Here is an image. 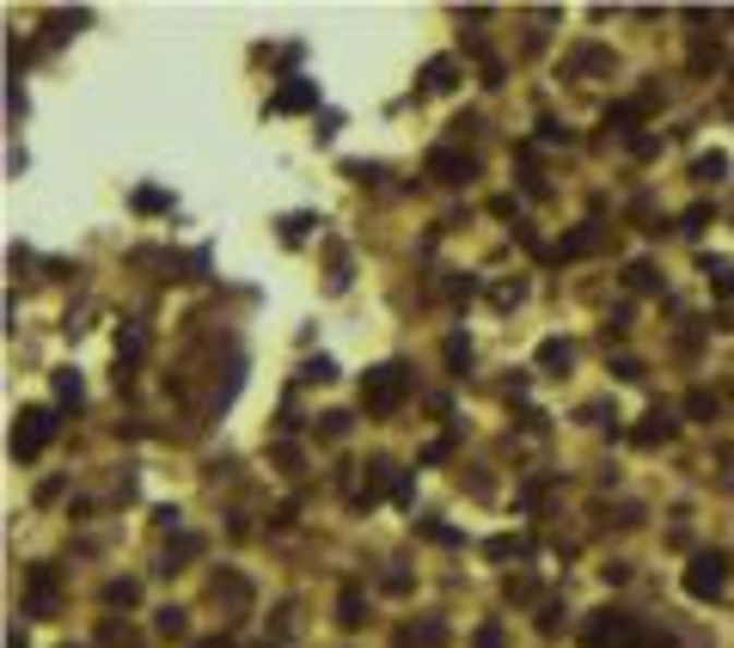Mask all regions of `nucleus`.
<instances>
[{
    "label": "nucleus",
    "mask_w": 734,
    "mask_h": 648,
    "mask_svg": "<svg viewBox=\"0 0 734 648\" xmlns=\"http://www.w3.org/2000/svg\"><path fill=\"white\" fill-rule=\"evenodd\" d=\"M581 648H667V636L642 631L637 617H625V612H612V605H600V612H588Z\"/></svg>",
    "instance_id": "nucleus-1"
},
{
    "label": "nucleus",
    "mask_w": 734,
    "mask_h": 648,
    "mask_svg": "<svg viewBox=\"0 0 734 648\" xmlns=\"http://www.w3.org/2000/svg\"><path fill=\"white\" fill-rule=\"evenodd\" d=\"M410 398V368L405 361H380V368L361 373V410L368 417H398Z\"/></svg>",
    "instance_id": "nucleus-2"
},
{
    "label": "nucleus",
    "mask_w": 734,
    "mask_h": 648,
    "mask_svg": "<svg viewBox=\"0 0 734 648\" xmlns=\"http://www.w3.org/2000/svg\"><path fill=\"white\" fill-rule=\"evenodd\" d=\"M49 441H56V410H49V404H25L13 417V459L32 465Z\"/></svg>",
    "instance_id": "nucleus-3"
},
{
    "label": "nucleus",
    "mask_w": 734,
    "mask_h": 648,
    "mask_svg": "<svg viewBox=\"0 0 734 648\" xmlns=\"http://www.w3.org/2000/svg\"><path fill=\"white\" fill-rule=\"evenodd\" d=\"M62 612V575L49 563H32L25 569V600H19V617H56Z\"/></svg>",
    "instance_id": "nucleus-4"
},
{
    "label": "nucleus",
    "mask_w": 734,
    "mask_h": 648,
    "mask_svg": "<svg viewBox=\"0 0 734 648\" xmlns=\"http://www.w3.org/2000/svg\"><path fill=\"white\" fill-rule=\"evenodd\" d=\"M722 587H729V551H691V563H686L691 600H717Z\"/></svg>",
    "instance_id": "nucleus-5"
},
{
    "label": "nucleus",
    "mask_w": 734,
    "mask_h": 648,
    "mask_svg": "<svg viewBox=\"0 0 734 648\" xmlns=\"http://www.w3.org/2000/svg\"><path fill=\"white\" fill-rule=\"evenodd\" d=\"M422 171H429L435 184H471V178H478V159H471L466 147H454V141H441V147H429Z\"/></svg>",
    "instance_id": "nucleus-6"
},
{
    "label": "nucleus",
    "mask_w": 734,
    "mask_h": 648,
    "mask_svg": "<svg viewBox=\"0 0 734 648\" xmlns=\"http://www.w3.org/2000/svg\"><path fill=\"white\" fill-rule=\"evenodd\" d=\"M269 110H276V117H300V110H318V80L288 74L276 93H269Z\"/></svg>",
    "instance_id": "nucleus-7"
},
{
    "label": "nucleus",
    "mask_w": 734,
    "mask_h": 648,
    "mask_svg": "<svg viewBox=\"0 0 734 648\" xmlns=\"http://www.w3.org/2000/svg\"><path fill=\"white\" fill-rule=\"evenodd\" d=\"M361 471H368V478H361V495H356V508H368V502H380V495H398V478H405V471H398V465H392V459H368V465H361Z\"/></svg>",
    "instance_id": "nucleus-8"
},
{
    "label": "nucleus",
    "mask_w": 734,
    "mask_h": 648,
    "mask_svg": "<svg viewBox=\"0 0 734 648\" xmlns=\"http://www.w3.org/2000/svg\"><path fill=\"white\" fill-rule=\"evenodd\" d=\"M673 434H679V417H673L667 404H655V410H649V417L630 429V441H637V447H667Z\"/></svg>",
    "instance_id": "nucleus-9"
},
{
    "label": "nucleus",
    "mask_w": 734,
    "mask_h": 648,
    "mask_svg": "<svg viewBox=\"0 0 734 648\" xmlns=\"http://www.w3.org/2000/svg\"><path fill=\"white\" fill-rule=\"evenodd\" d=\"M398 648H447V624L441 617H417V624H405Z\"/></svg>",
    "instance_id": "nucleus-10"
},
{
    "label": "nucleus",
    "mask_w": 734,
    "mask_h": 648,
    "mask_svg": "<svg viewBox=\"0 0 734 648\" xmlns=\"http://www.w3.org/2000/svg\"><path fill=\"white\" fill-rule=\"evenodd\" d=\"M600 245H606V227H600V220H588V227H576V232H569V239L557 245V257H594Z\"/></svg>",
    "instance_id": "nucleus-11"
},
{
    "label": "nucleus",
    "mask_w": 734,
    "mask_h": 648,
    "mask_svg": "<svg viewBox=\"0 0 734 648\" xmlns=\"http://www.w3.org/2000/svg\"><path fill=\"white\" fill-rule=\"evenodd\" d=\"M49 380H56V404H62V410H80V404H86V380H80L74 368H56Z\"/></svg>",
    "instance_id": "nucleus-12"
},
{
    "label": "nucleus",
    "mask_w": 734,
    "mask_h": 648,
    "mask_svg": "<svg viewBox=\"0 0 734 648\" xmlns=\"http://www.w3.org/2000/svg\"><path fill=\"white\" fill-rule=\"evenodd\" d=\"M454 80H459V62L454 56H435V62L422 68V93H447Z\"/></svg>",
    "instance_id": "nucleus-13"
},
{
    "label": "nucleus",
    "mask_w": 734,
    "mask_h": 648,
    "mask_svg": "<svg viewBox=\"0 0 734 648\" xmlns=\"http://www.w3.org/2000/svg\"><path fill=\"white\" fill-rule=\"evenodd\" d=\"M337 624H344V631H361V624H368V600H361V587H344V600H337Z\"/></svg>",
    "instance_id": "nucleus-14"
},
{
    "label": "nucleus",
    "mask_w": 734,
    "mask_h": 648,
    "mask_svg": "<svg viewBox=\"0 0 734 648\" xmlns=\"http://www.w3.org/2000/svg\"><path fill=\"white\" fill-rule=\"evenodd\" d=\"M569 68H576V74H612V49L588 44V49H576V56H569Z\"/></svg>",
    "instance_id": "nucleus-15"
},
{
    "label": "nucleus",
    "mask_w": 734,
    "mask_h": 648,
    "mask_svg": "<svg viewBox=\"0 0 734 648\" xmlns=\"http://www.w3.org/2000/svg\"><path fill=\"white\" fill-rule=\"evenodd\" d=\"M569 361H576V349H569L563 337L539 343V368H545V373H569Z\"/></svg>",
    "instance_id": "nucleus-16"
},
{
    "label": "nucleus",
    "mask_w": 734,
    "mask_h": 648,
    "mask_svg": "<svg viewBox=\"0 0 734 648\" xmlns=\"http://www.w3.org/2000/svg\"><path fill=\"white\" fill-rule=\"evenodd\" d=\"M642 110H649V98H630V105H612V110H606V129H618V135H630V129L642 123Z\"/></svg>",
    "instance_id": "nucleus-17"
},
{
    "label": "nucleus",
    "mask_w": 734,
    "mask_h": 648,
    "mask_svg": "<svg viewBox=\"0 0 734 648\" xmlns=\"http://www.w3.org/2000/svg\"><path fill=\"white\" fill-rule=\"evenodd\" d=\"M190 556H203V539H190V532H178V539L166 544V563H159V575H172L178 563H190Z\"/></svg>",
    "instance_id": "nucleus-18"
},
{
    "label": "nucleus",
    "mask_w": 734,
    "mask_h": 648,
    "mask_svg": "<svg viewBox=\"0 0 734 648\" xmlns=\"http://www.w3.org/2000/svg\"><path fill=\"white\" fill-rule=\"evenodd\" d=\"M135 600H141V581H135V575H117V581H105V605H110V612H117V605L129 612Z\"/></svg>",
    "instance_id": "nucleus-19"
},
{
    "label": "nucleus",
    "mask_w": 734,
    "mask_h": 648,
    "mask_svg": "<svg viewBox=\"0 0 734 648\" xmlns=\"http://www.w3.org/2000/svg\"><path fill=\"white\" fill-rule=\"evenodd\" d=\"M80 25H86V13H80V7H74V13H49V19H44L49 44H68V37H74Z\"/></svg>",
    "instance_id": "nucleus-20"
},
{
    "label": "nucleus",
    "mask_w": 734,
    "mask_h": 648,
    "mask_svg": "<svg viewBox=\"0 0 734 648\" xmlns=\"http://www.w3.org/2000/svg\"><path fill=\"white\" fill-rule=\"evenodd\" d=\"M691 178H703V184H722V178H729V154H698V159H691Z\"/></svg>",
    "instance_id": "nucleus-21"
},
{
    "label": "nucleus",
    "mask_w": 734,
    "mask_h": 648,
    "mask_svg": "<svg viewBox=\"0 0 734 648\" xmlns=\"http://www.w3.org/2000/svg\"><path fill=\"white\" fill-rule=\"evenodd\" d=\"M520 300H527V281H496V288H490V307H502V312H515Z\"/></svg>",
    "instance_id": "nucleus-22"
},
{
    "label": "nucleus",
    "mask_w": 734,
    "mask_h": 648,
    "mask_svg": "<svg viewBox=\"0 0 734 648\" xmlns=\"http://www.w3.org/2000/svg\"><path fill=\"white\" fill-rule=\"evenodd\" d=\"M141 349H147V331H141V324H123V331H117V361H135Z\"/></svg>",
    "instance_id": "nucleus-23"
},
{
    "label": "nucleus",
    "mask_w": 734,
    "mask_h": 648,
    "mask_svg": "<svg viewBox=\"0 0 734 648\" xmlns=\"http://www.w3.org/2000/svg\"><path fill=\"white\" fill-rule=\"evenodd\" d=\"M625 281H630L637 293H661V269H655V263H630Z\"/></svg>",
    "instance_id": "nucleus-24"
},
{
    "label": "nucleus",
    "mask_w": 734,
    "mask_h": 648,
    "mask_svg": "<svg viewBox=\"0 0 734 648\" xmlns=\"http://www.w3.org/2000/svg\"><path fill=\"white\" fill-rule=\"evenodd\" d=\"M135 643V631H129V624H117V617H105V624H98V648H129Z\"/></svg>",
    "instance_id": "nucleus-25"
},
{
    "label": "nucleus",
    "mask_w": 734,
    "mask_h": 648,
    "mask_svg": "<svg viewBox=\"0 0 734 648\" xmlns=\"http://www.w3.org/2000/svg\"><path fill=\"white\" fill-rule=\"evenodd\" d=\"M154 631H159V636H184V631H190V617L178 612V605H166V612H154Z\"/></svg>",
    "instance_id": "nucleus-26"
},
{
    "label": "nucleus",
    "mask_w": 734,
    "mask_h": 648,
    "mask_svg": "<svg viewBox=\"0 0 734 648\" xmlns=\"http://www.w3.org/2000/svg\"><path fill=\"white\" fill-rule=\"evenodd\" d=\"M563 617H569V612H563V600H545V605H539V636H557Z\"/></svg>",
    "instance_id": "nucleus-27"
},
{
    "label": "nucleus",
    "mask_w": 734,
    "mask_h": 648,
    "mask_svg": "<svg viewBox=\"0 0 734 648\" xmlns=\"http://www.w3.org/2000/svg\"><path fill=\"white\" fill-rule=\"evenodd\" d=\"M300 380H306V386H325V380H337V361H330V356L306 361V368H300Z\"/></svg>",
    "instance_id": "nucleus-28"
},
{
    "label": "nucleus",
    "mask_w": 734,
    "mask_h": 648,
    "mask_svg": "<svg viewBox=\"0 0 734 648\" xmlns=\"http://www.w3.org/2000/svg\"><path fill=\"white\" fill-rule=\"evenodd\" d=\"M313 227H318L313 215H281V239H288V245H300V239H306Z\"/></svg>",
    "instance_id": "nucleus-29"
},
{
    "label": "nucleus",
    "mask_w": 734,
    "mask_h": 648,
    "mask_svg": "<svg viewBox=\"0 0 734 648\" xmlns=\"http://www.w3.org/2000/svg\"><path fill=\"white\" fill-rule=\"evenodd\" d=\"M344 288H349V251L330 245V293H344Z\"/></svg>",
    "instance_id": "nucleus-30"
},
{
    "label": "nucleus",
    "mask_w": 734,
    "mask_h": 648,
    "mask_svg": "<svg viewBox=\"0 0 734 648\" xmlns=\"http://www.w3.org/2000/svg\"><path fill=\"white\" fill-rule=\"evenodd\" d=\"M447 368H454V373H466V368H471V343L459 337V331L447 337Z\"/></svg>",
    "instance_id": "nucleus-31"
},
{
    "label": "nucleus",
    "mask_w": 734,
    "mask_h": 648,
    "mask_svg": "<svg viewBox=\"0 0 734 648\" xmlns=\"http://www.w3.org/2000/svg\"><path fill=\"white\" fill-rule=\"evenodd\" d=\"M318 434H325V441H344V434H349V410H330V417H318Z\"/></svg>",
    "instance_id": "nucleus-32"
},
{
    "label": "nucleus",
    "mask_w": 734,
    "mask_h": 648,
    "mask_svg": "<svg viewBox=\"0 0 734 648\" xmlns=\"http://www.w3.org/2000/svg\"><path fill=\"white\" fill-rule=\"evenodd\" d=\"M135 208L141 215H159V208H172V196L166 190H135Z\"/></svg>",
    "instance_id": "nucleus-33"
},
{
    "label": "nucleus",
    "mask_w": 734,
    "mask_h": 648,
    "mask_svg": "<svg viewBox=\"0 0 734 648\" xmlns=\"http://www.w3.org/2000/svg\"><path fill=\"white\" fill-rule=\"evenodd\" d=\"M502 593H508V600H520V605H527L532 593H539V587H532V575H508V581H502Z\"/></svg>",
    "instance_id": "nucleus-34"
},
{
    "label": "nucleus",
    "mask_w": 734,
    "mask_h": 648,
    "mask_svg": "<svg viewBox=\"0 0 734 648\" xmlns=\"http://www.w3.org/2000/svg\"><path fill=\"white\" fill-rule=\"evenodd\" d=\"M349 178H356V184H380V178H386V166H368V159H349Z\"/></svg>",
    "instance_id": "nucleus-35"
},
{
    "label": "nucleus",
    "mask_w": 734,
    "mask_h": 648,
    "mask_svg": "<svg viewBox=\"0 0 734 648\" xmlns=\"http://www.w3.org/2000/svg\"><path fill=\"white\" fill-rule=\"evenodd\" d=\"M686 417L710 422V417H717V398H710V392H691V398H686Z\"/></svg>",
    "instance_id": "nucleus-36"
},
{
    "label": "nucleus",
    "mask_w": 734,
    "mask_h": 648,
    "mask_svg": "<svg viewBox=\"0 0 734 648\" xmlns=\"http://www.w3.org/2000/svg\"><path fill=\"white\" fill-rule=\"evenodd\" d=\"M417 532L422 539H435V544H459V532L454 526H441V520H417Z\"/></svg>",
    "instance_id": "nucleus-37"
},
{
    "label": "nucleus",
    "mask_w": 734,
    "mask_h": 648,
    "mask_svg": "<svg viewBox=\"0 0 734 648\" xmlns=\"http://www.w3.org/2000/svg\"><path fill=\"white\" fill-rule=\"evenodd\" d=\"M520 551H527L520 539H490L484 544V556H496V563H508V556H520Z\"/></svg>",
    "instance_id": "nucleus-38"
},
{
    "label": "nucleus",
    "mask_w": 734,
    "mask_h": 648,
    "mask_svg": "<svg viewBox=\"0 0 734 648\" xmlns=\"http://www.w3.org/2000/svg\"><path fill=\"white\" fill-rule=\"evenodd\" d=\"M269 459H276V465H281V478H300V453H294V447H288V441H281V447H276V453H269Z\"/></svg>",
    "instance_id": "nucleus-39"
},
{
    "label": "nucleus",
    "mask_w": 734,
    "mask_h": 648,
    "mask_svg": "<svg viewBox=\"0 0 734 648\" xmlns=\"http://www.w3.org/2000/svg\"><path fill=\"white\" fill-rule=\"evenodd\" d=\"M471 648H508V643H502V624H484V631L471 636Z\"/></svg>",
    "instance_id": "nucleus-40"
},
{
    "label": "nucleus",
    "mask_w": 734,
    "mask_h": 648,
    "mask_svg": "<svg viewBox=\"0 0 734 648\" xmlns=\"http://www.w3.org/2000/svg\"><path fill=\"white\" fill-rule=\"evenodd\" d=\"M703 220H710V208H703V202H698V208H686V220H679V232H703Z\"/></svg>",
    "instance_id": "nucleus-41"
},
{
    "label": "nucleus",
    "mask_w": 734,
    "mask_h": 648,
    "mask_svg": "<svg viewBox=\"0 0 734 648\" xmlns=\"http://www.w3.org/2000/svg\"><path fill=\"white\" fill-rule=\"evenodd\" d=\"M612 373H618V380H642V361H630V356H618V361H612Z\"/></svg>",
    "instance_id": "nucleus-42"
},
{
    "label": "nucleus",
    "mask_w": 734,
    "mask_h": 648,
    "mask_svg": "<svg viewBox=\"0 0 734 648\" xmlns=\"http://www.w3.org/2000/svg\"><path fill=\"white\" fill-rule=\"evenodd\" d=\"M294 617H300L294 605H281V612H276V636H294Z\"/></svg>",
    "instance_id": "nucleus-43"
},
{
    "label": "nucleus",
    "mask_w": 734,
    "mask_h": 648,
    "mask_svg": "<svg viewBox=\"0 0 734 648\" xmlns=\"http://www.w3.org/2000/svg\"><path fill=\"white\" fill-rule=\"evenodd\" d=\"M7 648H25V617H13V631H7Z\"/></svg>",
    "instance_id": "nucleus-44"
},
{
    "label": "nucleus",
    "mask_w": 734,
    "mask_h": 648,
    "mask_svg": "<svg viewBox=\"0 0 734 648\" xmlns=\"http://www.w3.org/2000/svg\"><path fill=\"white\" fill-rule=\"evenodd\" d=\"M190 648H233V636H203V643H190Z\"/></svg>",
    "instance_id": "nucleus-45"
},
{
    "label": "nucleus",
    "mask_w": 734,
    "mask_h": 648,
    "mask_svg": "<svg viewBox=\"0 0 734 648\" xmlns=\"http://www.w3.org/2000/svg\"><path fill=\"white\" fill-rule=\"evenodd\" d=\"M62 648H80V643H62Z\"/></svg>",
    "instance_id": "nucleus-46"
}]
</instances>
